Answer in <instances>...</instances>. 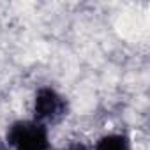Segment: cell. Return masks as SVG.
<instances>
[{"label":"cell","instance_id":"4","mask_svg":"<svg viewBox=\"0 0 150 150\" xmlns=\"http://www.w3.org/2000/svg\"><path fill=\"white\" fill-rule=\"evenodd\" d=\"M0 150H2V143H0Z\"/></svg>","mask_w":150,"mask_h":150},{"label":"cell","instance_id":"1","mask_svg":"<svg viewBox=\"0 0 150 150\" xmlns=\"http://www.w3.org/2000/svg\"><path fill=\"white\" fill-rule=\"evenodd\" d=\"M6 138L14 150H50L48 127L34 118L13 122L7 127Z\"/></svg>","mask_w":150,"mask_h":150},{"label":"cell","instance_id":"3","mask_svg":"<svg viewBox=\"0 0 150 150\" xmlns=\"http://www.w3.org/2000/svg\"><path fill=\"white\" fill-rule=\"evenodd\" d=\"M94 150H132V145L125 134L111 132V134L101 136L97 139Z\"/></svg>","mask_w":150,"mask_h":150},{"label":"cell","instance_id":"2","mask_svg":"<svg viewBox=\"0 0 150 150\" xmlns=\"http://www.w3.org/2000/svg\"><path fill=\"white\" fill-rule=\"evenodd\" d=\"M67 115V99L53 87H41L34 96V120L53 124Z\"/></svg>","mask_w":150,"mask_h":150}]
</instances>
